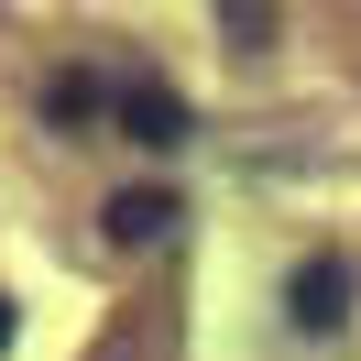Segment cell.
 Returning a JSON list of instances; mask_svg holds the SVG:
<instances>
[{
	"mask_svg": "<svg viewBox=\"0 0 361 361\" xmlns=\"http://www.w3.org/2000/svg\"><path fill=\"white\" fill-rule=\"evenodd\" d=\"M0 350H11V295H0Z\"/></svg>",
	"mask_w": 361,
	"mask_h": 361,
	"instance_id": "5",
	"label": "cell"
},
{
	"mask_svg": "<svg viewBox=\"0 0 361 361\" xmlns=\"http://www.w3.org/2000/svg\"><path fill=\"white\" fill-rule=\"evenodd\" d=\"M44 121H55V132L99 121V77H55V88H44Z\"/></svg>",
	"mask_w": 361,
	"mask_h": 361,
	"instance_id": "4",
	"label": "cell"
},
{
	"mask_svg": "<svg viewBox=\"0 0 361 361\" xmlns=\"http://www.w3.org/2000/svg\"><path fill=\"white\" fill-rule=\"evenodd\" d=\"M285 317L307 339H329L339 317H350V263H339V252H317V263H295V285H285Z\"/></svg>",
	"mask_w": 361,
	"mask_h": 361,
	"instance_id": "1",
	"label": "cell"
},
{
	"mask_svg": "<svg viewBox=\"0 0 361 361\" xmlns=\"http://www.w3.org/2000/svg\"><path fill=\"white\" fill-rule=\"evenodd\" d=\"M186 208H176V186H121L110 197V241H164Z\"/></svg>",
	"mask_w": 361,
	"mask_h": 361,
	"instance_id": "3",
	"label": "cell"
},
{
	"mask_svg": "<svg viewBox=\"0 0 361 361\" xmlns=\"http://www.w3.org/2000/svg\"><path fill=\"white\" fill-rule=\"evenodd\" d=\"M121 132L154 142V154H176V142H186V99L176 88H121Z\"/></svg>",
	"mask_w": 361,
	"mask_h": 361,
	"instance_id": "2",
	"label": "cell"
}]
</instances>
